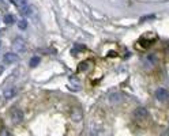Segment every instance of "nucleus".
<instances>
[{"label":"nucleus","instance_id":"obj_1","mask_svg":"<svg viewBox=\"0 0 169 136\" xmlns=\"http://www.w3.org/2000/svg\"><path fill=\"white\" fill-rule=\"evenodd\" d=\"M12 48L18 53H25L27 51V44L22 37H15V39L12 41Z\"/></svg>","mask_w":169,"mask_h":136},{"label":"nucleus","instance_id":"obj_2","mask_svg":"<svg viewBox=\"0 0 169 136\" xmlns=\"http://www.w3.org/2000/svg\"><path fill=\"white\" fill-rule=\"evenodd\" d=\"M10 118H11V121H12L14 124H19L22 120H23V112H22L21 109H18V108L11 109V112H10Z\"/></svg>","mask_w":169,"mask_h":136},{"label":"nucleus","instance_id":"obj_3","mask_svg":"<svg viewBox=\"0 0 169 136\" xmlns=\"http://www.w3.org/2000/svg\"><path fill=\"white\" fill-rule=\"evenodd\" d=\"M149 117V112L146 108H138L134 110V118L138 120V121H143Z\"/></svg>","mask_w":169,"mask_h":136},{"label":"nucleus","instance_id":"obj_4","mask_svg":"<svg viewBox=\"0 0 169 136\" xmlns=\"http://www.w3.org/2000/svg\"><path fill=\"white\" fill-rule=\"evenodd\" d=\"M3 61L6 64H15L19 61V54L15 53V52H8L3 56Z\"/></svg>","mask_w":169,"mask_h":136},{"label":"nucleus","instance_id":"obj_5","mask_svg":"<svg viewBox=\"0 0 169 136\" xmlns=\"http://www.w3.org/2000/svg\"><path fill=\"white\" fill-rule=\"evenodd\" d=\"M108 99H109L110 103L117 105V103H120V102L123 101V95L120 94V93H117V91H113V93H110V94L108 95Z\"/></svg>","mask_w":169,"mask_h":136},{"label":"nucleus","instance_id":"obj_6","mask_svg":"<svg viewBox=\"0 0 169 136\" xmlns=\"http://www.w3.org/2000/svg\"><path fill=\"white\" fill-rule=\"evenodd\" d=\"M156 98L158 99V101H161V102H164V101H166L168 98H169V93H168V90L166 89H157L156 90Z\"/></svg>","mask_w":169,"mask_h":136},{"label":"nucleus","instance_id":"obj_7","mask_svg":"<svg viewBox=\"0 0 169 136\" xmlns=\"http://www.w3.org/2000/svg\"><path fill=\"white\" fill-rule=\"evenodd\" d=\"M71 118H72V121H80V120L83 118V114H82V110H80L79 108H74L71 112Z\"/></svg>","mask_w":169,"mask_h":136},{"label":"nucleus","instance_id":"obj_8","mask_svg":"<svg viewBox=\"0 0 169 136\" xmlns=\"http://www.w3.org/2000/svg\"><path fill=\"white\" fill-rule=\"evenodd\" d=\"M156 63H157V57L154 54H149L146 59H144L143 61V66L146 67V68H151L153 66H156Z\"/></svg>","mask_w":169,"mask_h":136},{"label":"nucleus","instance_id":"obj_9","mask_svg":"<svg viewBox=\"0 0 169 136\" xmlns=\"http://www.w3.org/2000/svg\"><path fill=\"white\" fill-rule=\"evenodd\" d=\"M17 89L15 87H10V89H6L4 90V93H3V95H4V98L6 99H11V98H14L15 95H17Z\"/></svg>","mask_w":169,"mask_h":136},{"label":"nucleus","instance_id":"obj_10","mask_svg":"<svg viewBox=\"0 0 169 136\" xmlns=\"http://www.w3.org/2000/svg\"><path fill=\"white\" fill-rule=\"evenodd\" d=\"M31 12H33V10H31V6L26 4V6L21 7V14L25 15V17H27V15H31Z\"/></svg>","mask_w":169,"mask_h":136},{"label":"nucleus","instance_id":"obj_11","mask_svg":"<svg viewBox=\"0 0 169 136\" xmlns=\"http://www.w3.org/2000/svg\"><path fill=\"white\" fill-rule=\"evenodd\" d=\"M3 21H4L6 25H12V23L15 22V17H14L12 14H7L6 17L3 18Z\"/></svg>","mask_w":169,"mask_h":136},{"label":"nucleus","instance_id":"obj_12","mask_svg":"<svg viewBox=\"0 0 169 136\" xmlns=\"http://www.w3.org/2000/svg\"><path fill=\"white\" fill-rule=\"evenodd\" d=\"M40 61H41V59H40L38 56H34V57H31V59H30V67H31V68L37 67L38 64H40Z\"/></svg>","mask_w":169,"mask_h":136},{"label":"nucleus","instance_id":"obj_13","mask_svg":"<svg viewBox=\"0 0 169 136\" xmlns=\"http://www.w3.org/2000/svg\"><path fill=\"white\" fill-rule=\"evenodd\" d=\"M11 2L14 3V6H17L18 8H21V7L27 4V0H11Z\"/></svg>","mask_w":169,"mask_h":136},{"label":"nucleus","instance_id":"obj_14","mask_svg":"<svg viewBox=\"0 0 169 136\" xmlns=\"http://www.w3.org/2000/svg\"><path fill=\"white\" fill-rule=\"evenodd\" d=\"M18 27H19V30H26L27 29V22L25 19H21L18 22Z\"/></svg>","mask_w":169,"mask_h":136},{"label":"nucleus","instance_id":"obj_15","mask_svg":"<svg viewBox=\"0 0 169 136\" xmlns=\"http://www.w3.org/2000/svg\"><path fill=\"white\" fill-rule=\"evenodd\" d=\"M87 67H89L87 61H83V63H80L78 66V71H85V69H87Z\"/></svg>","mask_w":169,"mask_h":136},{"label":"nucleus","instance_id":"obj_16","mask_svg":"<svg viewBox=\"0 0 169 136\" xmlns=\"http://www.w3.org/2000/svg\"><path fill=\"white\" fill-rule=\"evenodd\" d=\"M156 18V15H146V17H143V18H141V23L142 22H144V21H149V19H154Z\"/></svg>","mask_w":169,"mask_h":136},{"label":"nucleus","instance_id":"obj_17","mask_svg":"<svg viewBox=\"0 0 169 136\" xmlns=\"http://www.w3.org/2000/svg\"><path fill=\"white\" fill-rule=\"evenodd\" d=\"M74 49H76V51H72V53L75 54V52H79V51H85V46H83V45H75V46H74Z\"/></svg>","mask_w":169,"mask_h":136},{"label":"nucleus","instance_id":"obj_18","mask_svg":"<svg viewBox=\"0 0 169 136\" xmlns=\"http://www.w3.org/2000/svg\"><path fill=\"white\" fill-rule=\"evenodd\" d=\"M3 72V67H0V74H2Z\"/></svg>","mask_w":169,"mask_h":136},{"label":"nucleus","instance_id":"obj_19","mask_svg":"<svg viewBox=\"0 0 169 136\" xmlns=\"http://www.w3.org/2000/svg\"><path fill=\"white\" fill-rule=\"evenodd\" d=\"M0 48H2V42H0Z\"/></svg>","mask_w":169,"mask_h":136}]
</instances>
